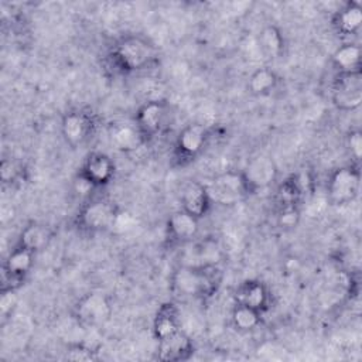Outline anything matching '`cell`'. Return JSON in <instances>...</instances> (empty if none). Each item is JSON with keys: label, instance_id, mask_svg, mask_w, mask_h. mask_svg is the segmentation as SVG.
Instances as JSON below:
<instances>
[{"label": "cell", "instance_id": "cell-13", "mask_svg": "<svg viewBox=\"0 0 362 362\" xmlns=\"http://www.w3.org/2000/svg\"><path fill=\"white\" fill-rule=\"evenodd\" d=\"M181 209L191 214L192 216L202 219L208 215L212 208V198L208 187L199 181H189L184 185L180 197Z\"/></svg>", "mask_w": 362, "mask_h": 362}, {"label": "cell", "instance_id": "cell-3", "mask_svg": "<svg viewBox=\"0 0 362 362\" xmlns=\"http://www.w3.org/2000/svg\"><path fill=\"white\" fill-rule=\"evenodd\" d=\"M119 216V208L113 201L103 197H90L78 212V225L90 233L105 232L116 225Z\"/></svg>", "mask_w": 362, "mask_h": 362}, {"label": "cell", "instance_id": "cell-6", "mask_svg": "<svg viewBox=\"0 0 362 362\" xmlns=\"http://www.w3.org/2000/svg\"><path fill=\"white\" fill-rule=\"evenodd\" d=\"M206 187L212 202L221 205H235L250 194L242 171L233 170L218 174Z\"/></svg>", "mask_w": 362, "mask_h": 362}, {"label": "cell", "instance_id": "cell-12", "mask_svg": "<svg viewBox=\"0 0 362 362\" xmlns=\"http://www.w3.org/2000/svg\"><path fill=\"white\" fill-rule=\"evenodd\" d=\"M78 174H81L95 188H102L113 180L115 163L107 154L93 151L86 156Z\"/></svg>", "mask_w": 362, "mask_h": 362}, {"label": "cell", "instance_id": "cell-5", "mask_svg": "<svg viewBox=\"0 0 362 362\" xmlns=\"http://www.w3.org/2000/svg\"><path fill=\"white\" fill-rule=\"evenodd\" d=\"M75 321L83 328L103 327L113 314V307L109 297L100 291L83 294L72 310Z\"/></svg>", "mask_w": 362, "mask_h": 362}, {"label": "cell", "instance_id": "cell-26", "mask_svg": "<svg viewBox=\"0 0 362 362\" xmlns=\"http://www.w3.org/2000/svg\"><path fill=\"white\" fill-rule=\"evenodd\" d=\"M98 358V351L83 342H71L65 349V359L75 362H90Z\"/></svg>", "mask_w": 362, "mask_h": 362}, {"label": "cell", "instance_id": "cell-23", "mask_svg": "<svg viewBox=\"0 0 362 362\" xmlns=\"http://www.w3.org/2000/svg\"><path fill=\"white\" fill-rule=\"evenodd\" d=\"M257 44L262 51V54L269 59H277L283 55L284 51V37L280 31V28L274 24L264 25L259 35H257Z\"/></svg>", "mask_w": 362, "mask_h": 362}, {"label": "cell", "instance_id": "cell-29", "mask_svg": "<svg viewBox=\"0 0 362 362\" xmlns=\"http://www.w3.org/2000/svg\"><path fill=\"white\" fill-rule=\"evenodd\" d=\"M0 174H1V180L3 182H10L14 181L18 175V170L16 167V164L11 160H3L1 161V167H0Z\"/></svg>", "mask_w": 362, "mask_h": 362}, {"label": "cell", "instance_id": "cell-21", "mask_svg": "<svg viewBox=\"0 0 362 362\" xmlns=\"http://www.w3.org/2000/svg\"><path fill=\"white\" fill-rule=\"evenodd\" d=\"M51 238L52 232L47 225L41 222H30L21 229L18 245L33 250L34 253H38L40 250L45 249V246H48Z\"/></svg>", "mask_w": 362, "mask_h": 362}, {"label": "cell", "instance_id": "cell-15", "mask_svg": "<svg viewBox=\"0 0 362 362\" xmlns=\"http://www.w3.org/2000/svg\"><path fill=\"white\" fill-rule=\"evenodd\" d=\"M242 174L247 182L250 194H253L259 189L267 188L274 182L277 177V168L272 158L266 156H257L246 164Z\"/></svg>", "mask_w": 362, "mask_h": 362}, {"label": "cell", "instance_id": "cell-4", "mask_svg": "<svg viewBox=\"0 0 362 362\" xmlns=\"http://www.w3.org/2000/svg\"><path fill=\"white\" fill-rule=\"evenodd\" d=\"M361 189V171L358 165L335 168L327 182V199L334 206H345L354 202Z\"/></svg>", "mask_w": 362, "mask_h": 362}, {"label": "cell", "instance_id": "cell-27", "mask_svg": "<svg viewBox=\"0 0 362 362\" xmlns=\"http://www.w3.org/2000/svg\"><path fill=\"white\" fill-rule=\"evenodd\" d=\"M300 206L298 205H279L277 223L281 228H294L300 221Z\"/></svg>", "mask_w": 362, "mask_h": 362}, {"label": "cell", "instance_id": "cell-19", "mask_svg": "<svg viewBox=\"0 0 362 362\" xmlns=\"http://www.w3.org/2000/svg\"><path fill=\"white\" fill-rule=\"evenodd\" d=\"M335 31L344 37L356 35L362 25V7L359 1H346L332 17Z\"/></svg>", "mask_w": 362, "mask_h": 362}, {"label": "cell", "instance_id": "cell-1", "mask_svg": "<svg viewBox=\"0 0 362 362\" xmlns=\"http://www.w3.org/2000/svg\"><path fill=\"white\" fill-rule=\"evenodd\" d=\"M223 272L216 263H187L178 266L171 274V290L192 300H208L222 286Z\"/></svg>", "mask_w": 362, "mask_h": 362}, {"label": "cell", "instance_id": "cell-9", "mask_svg": "<svg viewBox=\"0 0 362 362\" xmlns=\"http://www.w3.org/2000/svg\"><path fill=\"white\" fill-rule=\"evenodd\" d=\"M209 139L208 129L199 123H189L182 127L175 139L173 156L178 165H187L194 161L206 147Z\"/></svg>", "mask_w": 362, "mask_h": 362}, {"label": "cell", "instance_id": "cell-22", "mask_svg": "<svg viewBox=\"0 0 362 362\" xmlns=\"http://www.w3.org/2000/svg\"><path fill=\"white\" fill-rule=\"evenodd\" d=\"M331 61L337 74L361 71V47L352 41L344 42L334 51Z\"/></svg>", "mask_w": 362, "mask_h": 362}, {"label": "cell", "instance_id": "cell-20", "mask_svg": "<svg viewBox=\"0 0 362 362\" xmlns=\"http://www.w3.org/2000/svg\"><path fill=\"white\" fill-rule=\"evenodd\" d=\"M181 329L180 311L174 303H163L153 320V335L157 341Z\"/></svg>", "mask_w": 362, "mask_h": 362}, {"label": "cell", "instance_id": "cell-7", "mask_svg": "<svg viewBox=\"0 0 362 362\" xmlns=\"http://www.w3.org/2000/svg\"><path fill=\"white\" fill-rule=\"evenodd\" d=\"M35 255L33 250L16 245V247L7 255L1 269V291H16L25 277L30 274Z\"/></svg>", "mask_w": 362, "mask_h": 362}, {"label": "cell", "instance_id": "cell-25", "mask_svg": "<svg viewBox=\"0 0 362 362\" xmlns=\"http://www.w3.org/2000/svg\"><path fill=\"white\" fill-rule=\"evenodd\" d=\"M262 315L263 313L255 308L235 303V307L230 314V320H232V325L239 332H250L259 328V325L262 324Z\"/></svg>", "mask_w": 362, "mask_h": 362}, {"label": "cell", "instance_id": "cell-17", "mask_svg": "<svg viewBox=\"0 0 362 362\" xmlns=\"http://www.w3.org/2000/svg\"><path fill=\"white\" fill-rule=\"evenodd\" d=\"M109 139L112 146L122 153H133L147 143L134 122L112 123L109 127Z\"/></svg>", "mask_w": 362, "mask_h": 362}, {"label": "cell", "instance_id": "cell-8", "mask_svg": "<svg viewBox=\"0 0 362 362\" xmlns=\"http://www.w3.org/2000/svg\"><path fill=\"white\" fill-rule=\"evenodd\" d=\"M331 100L338 110H356L362 103V72L337 74L331 86Z\"/></svg>", "mask_w": 362, "mask_h": 362}, {"label": "cell", "instance_id": "cell-10", "mask_svg": "<svg viewBox=\"0 0 362 362\" xmlns=\"http://www.w3.org/2000/svg\"><path fill=\"white\" fill-rule=\"evenodd\" d=\"M168 119V105L164 100H148L143 103L134 117V123L146 141L157 137L165 127Z\"/></svg>", "mask_w": 362, "mask_h": 362}, {"label": "cell", "instance_id": "cell-24", "mask_svg": "<svg viewBox=\"0 0 362 362\" xmlns=\"http://www.w3.org/2000/svg\"><path fill=\"white\" fill-rule=\"evenodd\" d=\"M279 85V75L267 66L257 68L247 79V90L253 96H267Z\"/></svg>", "mask_w": 362, "mask_h": 362}, {"label": "cell", "instance_id": "cell-16", "mask_svg": "<svg viewBox=\"0 0 362 362\" xmlns=\"http://www.w3.org/2000/svg\"><path fill=\"white\" fill-rule=\"evenodd\" d=\"M270 291L267 286L257 279H246L238 284L233 293V300L236 304H243L264 313L270 304Z\"/></svg>", "mask_w": 362, "mask_h": 362}, {"label": "cell", "instance_id": "cell-18", "mask_svg": "<svg viewBox=\"0 0 362 362\" xmlns=\"http://www.w3.org/2000/svg\"><path fill=\"white\" fill-rule=\"evenodd\" d=\"M199 221L184 209H177L170 214L167 219V233L173 242H191L199 232Z\"/></svg>", "mask_w": 362, "mask_h": 362}, {"label": "cell", "instance_id": "cell-11", "mask_svg": "<svg viewBox=\"0 0 362 362\" xmlns=\"http://www.w3.org/2000/svg\"><path fill=\"white\" fill-rule=\"evenodd\" d=\"M93 127H95V122L92 119V115L83 110H78V109L68 110L64 113L61 119L62 139L72 148H76L85 144L89 140L90 134L93 133Z\"/></svg>", "mask_w": 362, "mask_h": 362}, {"label": "cell", "instance_id": "cell-28", "mask_svg": "<svg viewBox=\"0 0 362 362\" xmlns=\"http://www.w3.org/2000/svg\"><path fill=\"white\" fill-rule=\"evenodd\" d=\"M346 148L351 156L354 165L359 167L361 154H362V133L359 129H352L346 134Z\"/></svg>", "mask_w": 362, "mask_h": 362}, {"label": "cell", "instance_id": "cell-2", "mask_svg": "<svg viewBox=\"0 0 362 362\" xmlns=\"http://www.w3.org/2000/svg\"><path fill=\"white\" fill-rule=\"evenodd\" d=\"M110 58L120 72H140L156 64L158 51L148 38L139 34H130L116 41Z\"/></svg>", "mask_w": 362, "mask_h": 362}, {"label": "cell", "instance_id": "cell-14", "mask_svg": "<svg viewBox=\"0 0 362 362\" xmlns=\"http://www.w3.org/2000/svg\"><path fill=\"white\" fill-rule=\"evenodd\" d=\"M194 342L182 329L157 341V358L164 362H181L191 358Z\"/></svg>", "mask_w": 362, "mask_h": 362}]
</instances>
